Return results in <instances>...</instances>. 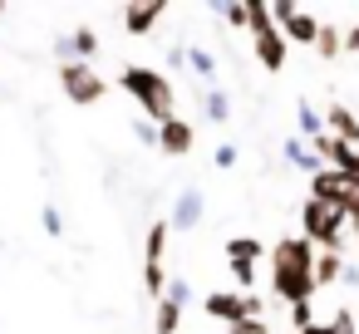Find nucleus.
Returning <instances> with one entry per match:
<instances>
[{"mask_svg": "<svg viewBox=\"0 0 359 334\" xmlns=\"http://www.w3.org/2000/svg\"><path fill=\"white\" fill-rule=\"evenodd\" d=\"M290 334H295V329H290ZM300 334H330V329H325V324H310V329H300Z\"/></svg>", "mask_w": 359, "mask_h": 334, "instance_id": "35", "label": "nucleus"}, {"mask_svg": "<svg viewBox=\"0 0 359 334\" xmlns=\"http://www.w3.org/2000/svg\"><path fill=\"white\" fill-rule=\"evenodd\" d=\"M344 275V256L339 251H320L315 256V270H310V280H315V290H325V285H334Z\"/></svg>", "mask_w": 359, "mask_h": 334, "instance_id": "13", "label": "nucleus"}, {"mask_svg": "<svg viewBox=\"0 0 359 334\" xmlns=\"http://www.w3.org/2000/svg\"><path fill=\"white\" fill-rule=\"evenodd\" d=\"M261 260V241L256 236H231L226 241V265H256Z\"/></svg>", "mask_w": 359, "mask_h": 334, "instance_id": "14", "label": "nucleus"}, {"mask_svg": "<svg viewBox=\"0 0 359 334\" xmlns=\"http://www.w3.org/2000/svg\"><path fill=\"white\" fill-rule=\"evenodd\" d=\"M212 162H217V167H236V148H231V143H222V148L212 153Z\"/></svg>", "mask_w": 359, "mask_h": 334, "instance_id": "32", "label": "nucleus"}, {"mask_svg": "<svg viewBox=\"0 0 359 334\" xmlns=\"http://www.w3.org/2000/svg\"><path fill=\"white\" fill-rule=\"evenodd\" d=\"M133 138H138V143H148V148H158V123L138 118V123H133Z\"/></svg>", "mask_w": 359, "mask_h": 334, "instance_id": "30", "label": "nucleus"}, {"mask_svg": "<svg viewBox=\"0 0 359 334\" xmlns=\"http://www.w3.org/2000/svg\"><path fill=\"white\" fill-rule=\"evenodd\" d=\"M226 334H271V324H266L261 314H246V319H236V324H226Z\"/></svg>", "mask_w": 359, "mask_h": 334, "instance_id": "25", "label": "nucleus"}, {"mask_svg": "<svg viewBox=\"0 0 359 334\" xmlns=\"http://www.w3.org/2000/svg\"><path fill=\"white\" fill-rule=\"evenodd\" d=\"M69 50H74V60H79V64H89V60L99 55V35H94L89 25H79V30L69 35Z\"/></svg>", "mask_w": 359, "mask_h": 334, "instance_id": "17", "label": "nucleus"}, {"mask_svg": "<svg viewBox=\"0 0 359 334\" xmlns=\"http://www.w3.org/2000/svg\"><path fill=\"white\" fill-rule=\"evenodd\" d=\"M202 211H207L202 192H197V187H182L177 202H172V221H168V231H192V226L202 221Z\"/></svg>", "mask_w": 359, "mask_h": 334, "instance_id": "10", "label": "nucleus"}, {"mask_svg": "<svg viewBox=\"0 0 359 334\" xmlns=\"http://www.w3.org/2000/svg\"><path fill=\"white\" fill-rule=\"evenodd\" d=\"M202 113H207L212 123H226V118H231V99H226L222 89H207V99H202Z\"/></svg>", "mask_w": 359, "mask_h": 334, "instance_id": "19", "label": "nucleus"}, {"mask_svg": "<svg viewBox=\"0 0 359 334\" xmlns=\"http://www.w3.org/2000/svg\"><path fill=\"white\" fill-rule=\"evenodd\" d=\"M330 138H339V143H349V148H359V118L344 109V104H330V128H325Z\"/></svg>", "mask_w": 359, "mask_h": 334, "instance_id": "12", "label": "nucleus"}, {"mask_svg": "<svg viewBox=\"0 0 359 334\" xmlns=\"http://www.w3.org/2000/svg\"><path fill=\"white\" fill-rule=\"evenodd\" d=\"M60 89H65V99L69 104H79V109H89V104H99L104 94H109V84L94 74V64H60Z\"/></svg>", "mask_w": 359, "mask_h": 334, "instance_id": "7", "label": "nucleus"}, {"mask_svg": "<svg viewBox=\"0 0 359 334\" xmlns=\"http://www.w3.org/2000/svg\"><path fill=\"white\" fill-rule=\"evenodd\" d=\"M315 246L305 236H280L271 246V290L285 300V305H305L315 295Z\"/></svg>", "mask_w": 359, "mask_h": 334, "instance_id": "1", "label": "nucleus"}, {"mask_svg": "<svg viewBox=\"0 0 359 334\" xmlns=\"http://www.w3.org/2000/svg\"><path fill=\"white\" fill-rule=\"evenodd\" d=\"M163 15H168L163 0H153V6H128V11H123V30H128V35H148Z\"/></svg>", "mask_w": 359, "mask_h": 334, "instance_id": "11", "label": "nucleus"}, {"mask_svg": "<svg viewBox=\"0 0 359 334\" xmlns=\"http://www.w3.org/2000/svg\"><path fill=\"white\" fill-rule=\"evenodd\" d=\"M344 211L339 207H330V202H305L300 207V231H305V241L310 246H325V251H339V241H344Z\"/></svg>", "mask_w": 359, "mask_h": 334, "instance_id": "4", "label": "nucleus"}, {"mask_svg": "<svg viewBox=\"0 0 359 334\" xmlns=\"http://www.w3.org/2000/svg\"><path fill=\"white\" fill-rule=\"evenodd\" d=\"M0 20H6V0H0Z\"/></svg>", "mask_w": 359, "mask_h": 334, "instance_id": "36", "label": "nucleus"}, {"mask_svg": "<svg viewBox=\"0 0 359 334\" xmlns=\"http://www.w3.org/2000/svg\"><path fill=\"white\" fill-rule=\"evenodd\" d=\"M177 324H182V305H172V300H158L153 334H177Z\"/></svg>", "mask_w": 359, "mask_h": 334, "instance_id": "18", "label": "nucleus"}, {"mask_svg": "<svg viewBox=\"0 0 359 334\" xmlns=\"http://www.w3.org/2000/svg\"><path fill=\"white\" fill-rule=\"evenodd\" d=\"M231 280H236V295H251V285H256V265H231Z\"/></svg>", "mask_w": 359, "mask_h": 334, "instance_id": "28", "label": "nucleus"}, {"mask_svg": "<svg viewBox=\"0 0 359 334\" xmlns=\"http://www.w3.org/2000/svg\"><path fill=\"white\" fill-rule=\"evenodd\" d=\"M310 197H315V202L339 207V211H344V221H349V226H359V177L320 167V172L310 177Z\"/></svg>", "mask_w": 359, "mask_h": 334, "instance_id": "5", "label": "nucleus"}, {"mask_svg": "<svg viewBox=\"0 0 359 334\" xmlns=\"http://www.w3.org/2000/svg\"><path fill=\"white\" fill-rule=\"evenodd\" d=\"M290 324H295V334L310 329V324H315V305H310V300H305V305H290Z\"/></svg>", "mask_w": 359, "mask_h": 334, "instance_id": "29", "label": "nucleus"}, {"mask_svg": "<svg viewBox=\"0 0 359 334\" xmlns=\"http://www.w3.org/2000/svg\"><path fill=\"white\" fill-rule=\"evenodd\" d=\"M217 15H222L226 25H236V30H246V6H222Z\"/></svg>", "mask_w": 359, "mask_h": 334, "instance_id": "31", "label": "nucleus"}, {"mask_svg": "<svg viewBox=\"0 0 359 334\" xmlns=\"http://www.w3.org/2000/svg\"><path fill=\"white\" fill-rule=\"evenodd\" d=\"M246 30H251V55H256V64L261 69H285V55H290V45H285V35L271 25V6L266 0H251L246 6Z\"/></svg>", "mask_w": 359, "mask_h": 334, "instance_id": "3", "label": "nucleus"}, {"mask_svg": "<svg viewBox=\"0 0 359 334\" xmlns=\"http://www.w3.org/2000/svg\"><path fill=\"white\" fill-rule=\"evenodd\" d=\"M295 118H300V133H305V143H315V138L325 133V118H320V113H315V109H310L305 99L295 104Z\"/></svg>", "mask_w": 359, "mask_h": 334, "instance_id": "20", "label": "nucleus"}, {"mask_svg": "<svg viewBox=\"0 0 359 334\" xmlns=\"http://www.w3.org/2000/svg\"><path fill=\"white\" fill-rule=\"evenodd\" d=\"M315 50H320L325 60H334V55L344 50V40H339V30H334V25H320V35H315Z\"/></svg>", "mask_w": 359, "mask_h": 334, "instance_id": "22", "label": "nucleus"}, {"mask_svg": "<svg viewBox=\"0 0 359 334\" xmlns=\"http://www.w3.org/2000/svg\"><path fill=\"white\" fill-rule=\"evenodd\" d=\"M192 143H197V128H192L187 118H168V123L158 128V153H168V158H187Z\"/></svg>", "mask_w": 359, "mask_h": 334, "instance_id": "9", "label": "nucleus"}, {"mask_svg": "<svg viewBox=\"0 0 359 334\" xmlns=\"http://www.w3.org/2000/svg\"><path fill=\"white\" fill-rule=\"evenodd\" d=\"M168 221H153L148 226V241H143V265H163V251H168Z\"/></svg>", "mask_w": 359, "mask_h": 334, "instance_id": "15", "label": "nucleus"}, {"mask_svg": "<svg viewBox=\"0 0 359 334\" xmlns=\"http://www.w3.org/2000/svg\"><path fill=\"white\" fill-rule=\"evenodd\" d=\"M271 25L285 35V45H315V35H320V15L310 6H295V0H276Z\"/></svg>", "mask_w": 359, "mask_h": 334, "instance_id": "6", "label": "nucleus"}, {"mask_svg": "<svg viewBox=\"0 0 359 334\" xmlns=\"http://www.w3.org/2000/svg\"><path fill=\"white\" fill-rule=\"evenodd\" d=\"M163 300H172V305H187V300H192V285H187V275H172V280H168V290H163Z\"/></svg>", "mask_w": 359, "mask_h": 334, "instance_id": "24", "label": "nucleus"}, {"mask_svg": "<svg viewBox=\"0 0 359 334\" xmlns=\"http://www.w3.org/2000/svg\"><path fill=\"white\" fill-rule=\"evenodd\" d=\"M325 329H330V334H359V324H354V314H349V309H334Z\"/></svg>", "mask_w": 359, "mask_h": 334, "instance_id": "27", "label": "nucleus"}, {"mask_svg": "<svg viewBox=\"0 0 359 334\" xmlns=\"http://www.w3.org/2000/svg\"><path fill=\"white\" fill-rule=\"evenodd\" d=\"M168 64H172V69H182V64H187V50H182V45H172V50H168Z\"/></svg>", "mask_w": 359, "mask_h": 334, "instance_id": "33", "label": "nucleus"}, {"mask_svg": "<svg viewBox=\"0 0 359 334\" xmlns=\"http://www.w3.org/2000/svg\"><path fill=\"white\" fill-rule=\"evenodd\" d=\"M187 69H197V79H207V84L217 79V60H212L207 50H197V45L187 50Z\"/></svg>", "mask_w": 359, "mask_h": 334, "instance_id": "21", "label": "nucleus"}, {"mask_svg": "<svg viewBox=\"0 0 359 334\" xmlns=\"http://www.w3.org/2000/svg\"><path fill=\"white\" fill-rule=\"evenodd\" d=\"M118 89L143 109V118L148 123H168V118H177V94H172V79L168 74H158V69H148V64H128L123 74H118Z\"/></svg>", "mask_w": 359, "mask_h": 334, "instance_id": "2", "label": "nucleus"}, {"mask_svg": "<svg viewBox=\"0 0 359 334\" xmlns=\"http://www.w3.org/2000/svg\"><path fill=\"white\" fill-rule=\"evenodd\" d=\"M339 40H344V50H359V25H354L349 35H339Z\"/></svg>", "mask_w": 359, "mask_h": 334, "instance_id": "34", "label": "nucleus"}, {"mask_svg": "<svg viewBox=\"0 0 359 334\" xmlns=\"http://www.w3.org/2000/svg\"><path fill=\"white\" fill-rule=\"evenodd\" d=\"M285 158H290V162H295V167H305V172H310V177H315V172H320V167H325V162H320V158H315V148H310V143H305V138H285Z\"/></svg>", "mask_w": 359, "mask_h": 334, "instance_id": "16", "label": "nucleus"}, {"mask_svg": "<svg viewBox=\"0 0 359 334\" xmlns=\"http://www.w3.org/2000/svg\"><path fill=\"white\" fill-rule=\"evenodd\" d=\"M202 309H207V319L236 324V319H246V314H261V295H256V290H251V295H236V290H212V295L202 300Z\"/></svg>", "mask_w": 359, "mask_h": 334, "instance_id": "8", "label": "nucleus"}, {"mask_svg": "<svg viewBox=\"0 0 359 334\" xmlns=\"http://www.w3.org/2000/svg\"><path fill=\"white\" fill-rule=\"evenodd\" d=\"M143 290H148L153 300H163V290H168V270H163V265H143Z\"/></svg>", "mask_w": 359, "mask_h": 334, "instance_id": "23", "label": "nucleus"}, {"mask_svg": "<svg viewBox=\"0 0 359 334\" xmlns=\"http://www.w3.org/2000/svg\"><path fill=\"white\" fill-rule=\"evenodd\" d=\"M40 226H45V236H65V216H60V207H55V202L40 211Z\"/></svg>", "mask_w": 359, "mask_h": 334, "instance_id": "26", "label": "nucleus"}]
</instances>
